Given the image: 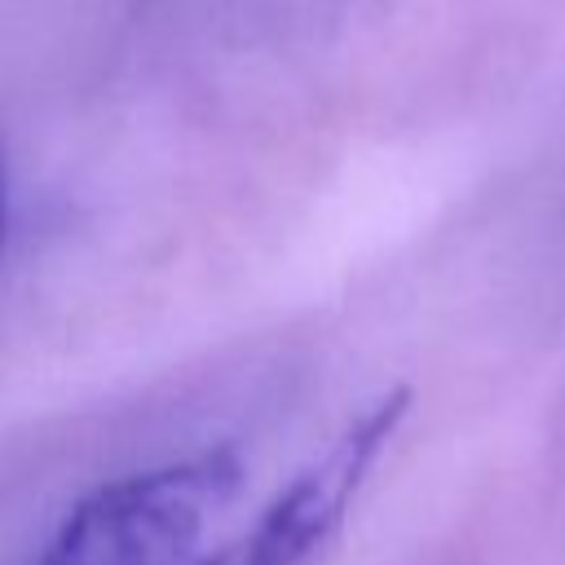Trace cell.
I'll use <instances>...</instances> for the list:
<instances>
[{
    "label": "cell",
    "mask_w": 565,
    "mask_h": 565,
    "mask_svg": "<svg viewBox=\"0 0 565 565\" xmlns=\"http://www.w3.org/2000/svg\"><path fill=\"white\" fill-rule=\"evenodd\" d=\"M411 411V388H388L358 411L340 437L278 486L265 508L190 565H318L344 534L358 494Z\"/></svg>",
    "instance_id": "7a4b0ae2"
},
{
    "label": "cell",
    "mask_w": 565,
    "mask_h": 565,
    "mask_svg": "<svg viewBox=\"0 0 565 565\" xmlns=\"http://www.w3.org/2000/svg\"><path fill=\"white\" fill-rule=\"evenodd\" d=\"M9 212H13V177H9V154H4V141H0V252H4V238H9Z\"/></svg>",
    "instance_id": "3957f363"
},
{
    "label": "cell",
    "mask_w": 565,
    "mask_h": 565,
    "mask_svg": "<svg viewBox=\"0 0 565 565\" xmlns=\"http://www.w3.org/2000/svg\"><path fill=\"white\" fill-rule=\"evenodd\" d=\"M238 490L234 446L119 472L84 490L22 565H190Z\"/></svg>",
    "instance_id": "6da1fadb"
}]
</instances>
